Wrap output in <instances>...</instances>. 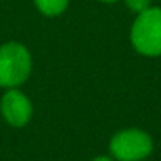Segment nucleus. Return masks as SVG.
Masks as SVG:
<instances>
[{
    "label": "nucleus",
    "instance_id": "f257e3e1",
    "mask_svg": "<svg viewBox=\"0 0 161 161\" xmlns=\"http://www.w3.org/2000/svg\"><path fill=\"white\" fill-rule=\"evenodd\" d=\"M131 44L142 55H161V9L149 8L138 16L131 27Z\"/></svg>",
    "mask_w": 161,
    "mask_h": 161
},
{
    "label": "nucleus",
    "instance_id": "f03ea898",
    "mask_svg": "<svg viewBox=\"0 0 161 161\" xmlns=\"http://www.w3.org/2000/svg\"><path fill=\"white\" fill-rule=\"evenodd\" d=\"M31 70V56L17 42H8L0 47V86L16 88L22 85Z\"/></svg>",
    "mask_w": 161,
    "mask_h": 161
},
{
    "label": "nucleus",
    "instance_id": "7ed1b4c3",
    "mask_svg": "<svg viewBox=\"0 0 161 161\" xmlns=\"http://www.w3.org/2000/svg\"><path fill=\"white\" fill-rule=\"evenodd\" d=\"M109 150L119 161H141L152 152L150 136L136 128L119 131L109 142Z\"/></svg>",
    "mask_w": 161,
    "mask_h": 161
},
{
    "label": "nucleus",
    "instance_id": "20e7f679",
    "mask_svg": "<svg viewBox=\"0 0 161 161\" xmlns=\"http://www.w3.org/2000/svg\"><path fill=\"white\" fill-rule=\"evenodd\" d=\"M0 108L6 122L14 127L25 125L30 120L31 113H33L31 102L28 100V97L17 89H9L3 96Z\"/></svg>",
    "mask_w": 161,
    "mask_h": 161
},
{
    "label": "nucleus",
    "instance_id": "39448f33",
    "mask_svg": "<svg viewBox=\"0 0 161 161\" xmlns=\"http://www.w3.org/2000/svg\"><path fill=\"white\" fill-rule=\"evenodd\" d=\"M38 9L46 16H58L66 8L69 0H35Z\"/></svg>",
    "mask_w": 161,
    "mask_h": 161
},
{
    "label": "nucleus",
    "instance_id": "423d86ee",
    "mask_svg": "<svg viewBox=\"0 0 161 161\" xmlns=\"http://www.w3.org/2000/svg\"><path fill=\"white\" fill-rule=\"evenodd\" d=\"M125 3L133 13H138V14L150 8V0H125Z\"/></svg>",
    "mask_w": 161,
    "mask_h": 161
},
{
    "label": "nucleus",
    "instance_id": "0eeeda50",
    "mask_svg": "<svg viewBox=\"0 0 161 161\" xmlns=\"http://www.w3.org/2000/svg\"><path fill=\"white\" fill-rule=\"evenodd\" d=\"M94 161H113V160H109L108 157H99V158H96Z\"/></svg>",
    "mask_w": 161,
    "mask_h": 161
},
{
    "label": "nucleus",
    "instance_id": "6e6552de",
    "mask_svg": "<svg viewBox=\"0 0 161 161\" xmlns=\"http://www.w3.org/2000/svg\"><path fill=\"white\" fill-rule=\"evenodd\" d=\"M100 2H108L109 3V2H116V0H100Z\"/></svg>",
    "mask_w": 161,
    "mask_h": 161
}]
</instances>
